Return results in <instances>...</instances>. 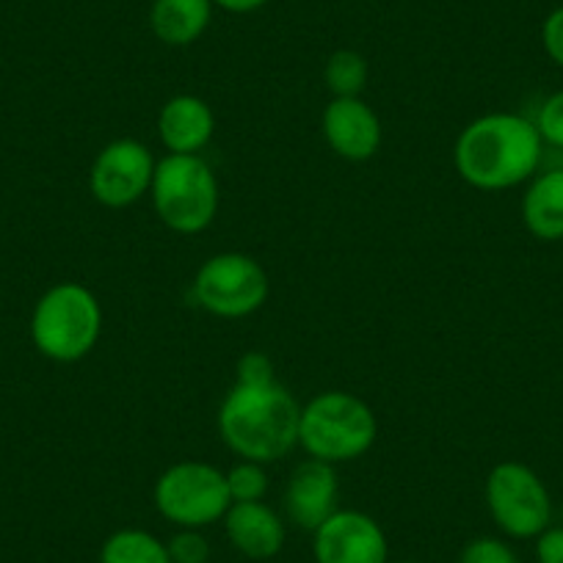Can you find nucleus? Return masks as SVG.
<instances>
[{"label": "nucleus", "instance_id": "nucleus-18", "mask_svg": "<svg viewBox=\"0 0 563 563\" xmlns=\"http://www.w3.org/2000/svg\"><path fill=\"white\" fill-rule=\"evenodd\" d=\"M367 78H371L367 58L360 51H349V47L334 51L323 67V84L332 97H362Z\"/></svg>", "mask_w": 563, "mask_h": 563}, {"label": "nucleus", "instance_id": "nucleus-23", "mask_svg": "<svg viewBox=\"0 0 563 563\" xmlns=\"http://www.w3.org/2000/svg\"><path fill=\"white\" fill-rule=\"evenodd\" d=\"M235 382L238 384H274L276 373H274V362L268 360L260 351H249L238 360L235 367Z\"/></svg>", "mask_w": 563, "mask_h": 563}, {"label": "nucleus", "instance_id": "nucleus-25", "mask_svg": "<svg viewBox=\"0 0 563 563\" xmlns=\"http://www.w3.org/2000/svg\"><path fill=\"white\" fill-rule=\"evenodd\" d=\"M536 561L563 563V525H550L544 533L536 536Z\"/></svg>", "mask_w": 563, "mask_h": 563}, {"label": "nucleus", "instance_id": "nucleus-16", "mask_svg": "<svg viewBox=\"0 0 563 563\" xmlns=\"http://www.w3.org/2000/svg\"><path fill=\"white\" fill-rule=\"evenodd\" d=\"M213 0H153L150 29L164 45L188 47L208 31L213 20Z\"/></svg>", "mask_w": 563, "mask_h": 563}, {"label": "nucleus", "instance_id": "nucleus-12", "mask_svg": "<svg viewBox=\"0 0 563 563\" xmlns=\"http://www.w3.org/2000/svg\"><path fill=\"white\" fill-rule=\"evenodd\" d=\"M340 481L334 464L305 459L296 464L285 486V517L301 530H316L338 511Z\"/></svg>", "mask_w": 563, "mask_h": 563}, {"label": "nucleus", "instance_id": "nucleus-13", "mask_svg": "<svg viewBox=\"0 0 563 563\" xmlns=\"http://www.w3.org/2000/svg\"><path fill=\"white\" fill-rule=\"evenodd\" d=\"M224 533L232 550L249 561H271L285 547V519L265 500L232 503L224 514Z\"/></svg>", "mask_w": 563, "mask_h": 563}, {"label": "nucleus", "instance_id": "nucleus-26", "mask_svg": "<svg viewBox=\"0 0 563 563\" xmlns=\"http://www.w3.org/2000/svg\"><path fill=\"white\" fill-rule=\"evenodd\" d=\"M271 0H213V7L230 14H252L257 9L268 7Z\"/></svg>", "mask_w": 563, "mask_h": 563}, {"label": "nucleus", "instance_id": "nucleus-21", "mask_svg": "<svg viewBox=\"0 0 563 563\" xmlns=\"http://www.w3.org/2000/svg\"><path fill=\"white\" fill-rule=\"evenodd\" d=\"M172 563H208L210 561V541L205 539L202 530L197 528H177L172 539L166 541Z\"/></svg>", "mask_w": 563, "mask_h": 563}, {"label": "nucleus", "instance_id": "nucleus-7", "mask_svg": "<svg viewBox=\"0 0 563 563\" xmlns=\"http://www.w3.org/2000/svg\"><path fill=\"white\" fill-rule=\"evenodd\" d=\"M492 522L508 539H536L552 525V497L541 475L522 462H500L484 484Z\"/></svg>", "mask_w": 563, "mask_h": 563}, {"label": "nucleus", "instance_id": "nucleus-27", "mask_svg": "<svg viewBox=\"0 0 563 563\" xmlns=\"http://www.w3.org/2000/svg\"><path fill=\"white\" fill-rule=\"evenodd\" d=\"M389 563H415V561H389Z\"/></svg>", "mask_w": 563, "mask_h": 563}, {"label": "nucleus", "instance_id": "nucleus-15", "mask_svg": "<svg viewBox=\"0 0 563 563\" xmlns=\"http://www.w3.org/2000/svg\"><path fill=\"white\" fill-rule=\"evenodd\" d=\"M522 221L539 241H563V166H550L522 194Z\"/></svg>", "mask_w": 563, "mask_h": 563}, {"label": "nucleus", "instance_id": "nucleus-20", "mask_svg": "<svg viewBox=\"0 0 563 563\" xmlns=\"http://www.w3.org/2000/svg\"><path fill=\"white\" fill-rule=\"evenodd\" d=\"M533 124L539 130L541 141H544V147L563 153V89L541 102Z\"/></svg>", "mask_w": 563, "mask_h": 563}, {"label": "nucleus", "instance_id": "nucleus-14", "mask_svg": "<svg viewBox=\"0 0 563 563\" xmlns=\"http://www.w3.org/2000/svg\"><path fill=\"white\" fill-rule=\"evenodd\" d=\"M161 144L169 155H202L216 135V113L202 97L177 95L158 113Z\"/></svg>", "mask_w": 563, "mask_h": 563}, {"label": "nucleus", "instance_id": "nucleus-9", "mask_svg": "<svg viewBox=\"0 0 563 563\" xmlns=\"http://www.w3.org/2000/svg\"><path fill=\"white\" fill-rule=\"evenodd\" d=\"M155 155L139 139H117L97 153L89 172L91 197L102 208L122 210L141 202L153 188Z\"/></svg>", "mask_w": 563, "mask_h": 563}, {"label": "nucleus", "instance_id": "nucleus-3", "mask_svg": "<svg viewBox=\"0 0 563 563\" xmlns=\"http://www.w3.org/2000/svg\"><path fill=\"white\" fill-rule=\"evenodd\" d=\"M378 437L376 411L365 398L345 389H327L301 406L299 448L327 464L356 462Z\"/></svg>", "mask_w": 563, "mask_h": 563}, {"label": "nucleus", "instance_id": "nucleus-19", "mask_svg": "<svg viewBox=\"0 0 563 563\" xmlns=\"http://www.w3.org/2000/svg\"><path fill=\"white\" fill-rule=\"evenodd\" d=\"M224 475L232 503H257L265 500V495H268V473H265V464L241 459Z\"/></svg>", "mask_w": 563, "mask_h": 563}, {"label": "nucleus", "instance_id": "nucleus-10", "mask_svg": "<svg viewBox=\"0 0 563 563\" xmlns=\"http://www.w3.org/2000/svg\"><path fill=\"white\" fill-rule=\"evenodd\" d=\"M316 563H389V541L382 525L356 508H338L312 530Z\"/></svg>", "mask_w": 563, "mask_h": 563}, {"label": "nucleus", "instance_id": "nucleus-4", "mask_svg": "<svg viewBox=\"0 0 563 563\" xmlns=\"http://www.w3.org/2000/svg\"><path fill=\"white\" fill-rule=\"evenodd\" d=\"M102 305L80 282H58L31 312V340L53 362H80L95 351L102 334Z\"/></svg>", "mask_w": 563, "mask_h": 563}, {"label": "nucleus", "instance_id": "nucleus-24", "mask_svg": "<svg viewBox=\"0 0 563 563\" xmlns=\"http://www.w3.org/2000/svg\"><path fill=\"white\" fill-rule=\"evenodd\" d=\"M541 45H544L550 62L563 69V7L547 14L544 25H541Z\"/></svg>", "mask_w": 563, "mask_h": 563}, {"label": "nucleus", "instance_id": "nucleus-6", "mask_svg": "<svg viewBox=\"0 0 563 563\" xmlns=\"http://www.w3.org/2000/svg\"><path fill=\"white\" fill-rule=\"evenodd\" d=\"M153 500L166 522L197 530L221 522L232 506L224 470L197 459L166 467L155 481Z\"/></svg>", "mask_w": 563, "mask_h": 563}, {"label": "nucleus", "instance_id": "nucleus-11", "mask_svg": "<svg viewBox=\"0 0 563 563\" xmlns=\"http://www.w3.org/2000/svg\"><path fill=\"white\" fill-rule=\"evenodd\" d=\"M321 133L343 161H371L382 150V119L362 97H332L323 108Z\"/></svg>", "mask_w": 563, "mask_h": 563}, {"label": "nucleus", "instance_id": "nucleus-5", "mask_svg": "<svg viewBox=\"0 0 563 563\" xmlns=\"http://www.w3.org/2000/svg\"><path fill=\"white\" fill-rule=\"evenodd\" d=\"M150 199L164 227L177 235H199L219 213V180L202 155L166 153L155 166Z\"/></svg>", "mask_w": 563, "mask_h": 563}, {"label": "nucleus", "instance_id": "nucleus-17", "mask_svg": "<svg viewBox=\"0 0 563 563\" xmlns=\"http://www.w3.org/2000/svg\"><path fill=\"white\" fill-rule=\"evenodd\" d=\"M100 563H172L166 541L144 528L113 530L100 547Z\"/></svg>", "mask_w": 563, "mask_h": 563}, {"label": "nucleus", "instance_id": "nucleus-22", "mask_svg": "<svg viewBox=\"0 0 563 563\" xmlns=\"http://www.w3.org/2000/svg\"><path fill=\"white\" fill-rule=\"evenodd\" d=\"M459 563H519V558L508 541L497 536H478L464 544Z\"/></svg>", "mask_w": 563, "mask_h": 563}, {"label": "nucleus", "instance_id": "nucleus-8", "mask_svg": "<svg viewBox=\"0 0 563 563\" xmlns=\"http://www.w3.org/2000/svg\"><path fill=\"white\" fill-rule=\"evenodd\" d=\"M268 274L243 252H219L199 265L194 276V299L216 318H249L268 301Z\"/></svg>", "mask_w": 563, "mask_h": 563}, {"label": "nucleus", "instance_id": "nucleus-2", "mask_svg": "<svg viewBox=\"0 0 563 563\" xmlns=\"http://www.w3.org/2000/svg\"><path fill=\"white\" fill-rule=\"evenodd\" d=\"M301 404L274 384H232L219 409V434L238 459L274 464L299 448Z\"/></svg>", "mask_w": 563, "mask_h": 563}, {"label": "nucleus", "instance_id": "nucleus-1", "mask_svg": "<svg viewBox=\"0 0 563 563\" xmlns=\"http://www.w3.org/2000/svg\"><path fill=\"white\" fill-rule=\"evenodd\" d=\"M544 153L533 119L495 111L473 119L459 133L453 166L459 177L478 191H506L533 180Z\"/></svg>", "mask_w": 563, "mask_h": 563}]
</instances>
